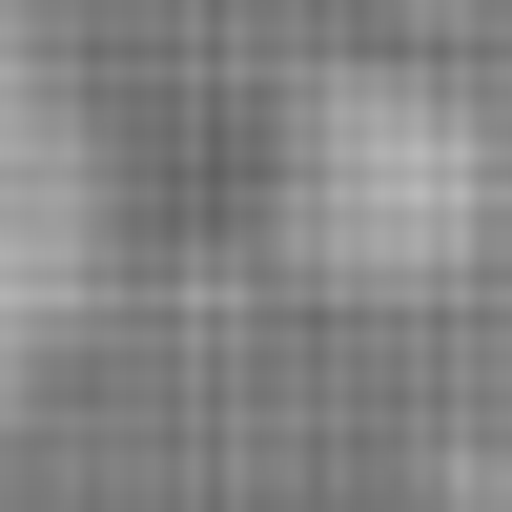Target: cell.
Here are the masks:
<instances>
[{
	"label": "cell",
	"instance_id": "cell-2",
	"mask_svg": "<svg viewBox=\"0 0 512 512\" xmlns=\"http://www.w3.org/2000/svg\"><path fill=\"white\" fill-rule=\"evenodd\" d=\"M287 267H328V287H431L451 246L492 226V144L451 103H410V82H328L308 123H287Z\"/></svg>",
	"mask_w": 512,
	"mask_h": 512
},
{
	"label": "cell",
	"instance_id": "cell-1",
	"mask_svg": "<svg viewBox=\"0 0 512 512\" xmlns=\"http://www.w3.org/2000/svg\"><path fill=\"white\" fill-rule=\"evenodd\" d=\"M103 267H123V164H103V103L62 82V41L0 0V410L103 328Z\"/></svg>",
	"mask_w": 512,
	"mask_h": 512
}]
</instances>
